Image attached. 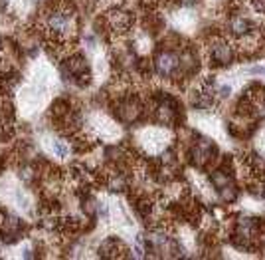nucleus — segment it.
Listing matches in <instances>:
<instances>
[{
  "mask_svg": "<svg viewBox=\"0 0 265 260\" xmlns=\"http://www.w3.org/2000/svg\"><path fill=\"white\" fill-rule=\"evenodd\" d=\"M72 14L63 12V10H56L48 18V30L54 36H68L72 32Z\"/></svg>",
  "mask_w": 265,
  "mask_h": 260,
  "instance_id": "1",
  "label": "nucleus"
},
{
  "mask_svg": "<svg viewBox=\"0 0 265 260\" xmlns=\"http://www.w3.org/2000/svg\"><path fill=\"white\" fill-rule=\"evenodd\" d=\"M141 115V104L137 97H127L117 104V117L125 123H132Z\"/></svg>",
  "mask_w": 265,
  "mask_h": 260,
  "instance_id": "2",
  "label": "nucleus"
},
{
  "mask_svg": "<svg viewBox=\"0 0 265 260\" xmlns=\"http://www.w3.org/2000/svg\"><path fill=\"white\" fill-rule=\"evenodd\" d=\"M154 70L161 77H170L178 70V56L174 52H161L154 60Z\"/></svg>",
  "mask_w": 265,
  "mask_h": 260,
  "instance_id": "3",
  "label": "nucleus"
},
{
  "mask_svg": "<svg viewBox=\"0 0 265 260\" xmlns=\"http://www.w3.org/2000/svg\"><path fill=\"white\" fill-rule=\"evenodd\" d=\"M212 153H214V145L204 139L202 143H198L196 147H194V151H192V157H194V163L198 165V167H202V165H206L208 161L212 159Z\"/></svg>",
  "mask_w": 265,
  "mask_h": 260,
  "instance_id": "4",
  "label": "nucleus"
},
{
  "mask_svg": "<svg viewBox=\"0 0 265 260\" xmlns=\"http://www.w3.org/2000/svg\"><path fill=\"white\" fill-rule=\"evenodd\" d=\"M232 58H234V52H232V46L228 42H216L212 46V60L216 62V64L226 66V64L232 62Z\"/></svg>",
  "mask_w": 265,
  "mask_h": 260,
  "instance_id": "5",
  "label": "nucleus"
},
{
  "mask_svg": "<svg viewBox=\"0 0 265 260\" xmlns=\"http://www.w3.org/2000/svg\"><path fill=\"white\" fill-rule=\"evenodd\" d=\"M70 72V76H75V77H89L85 76V72H87V62L83 60L81 56H74V58H70L68 64H65V74Z\"/></svg>",
  "mask_w": 265,
  "mask_h": 260,
  "instance_id": "6",
  "label": "nucleus"
},
{
  "mask_svg": "<svg viewBox=\"0 0 265 260\" xmlns=\"http://www.w3.org/2000/svg\"><path fill=\"white\" fill-rule=\"evenodd\" d=\"M123 248V245H121V241H117V238H107L103 245L99 246V254L101 256H111V258H115V256H119V250Z\"/></svg>",
  "mask_w": 265,
  "mask_h": 260,
  "instance_id": "7",
  "label": "nucleus"
},
{
  "mask_svg": "<svg viewBox=\"0 0 265 260\" xmlns=\"http://www.w3.org/2000/svg\"><path fill=\"white\" fill-rule=\"evenodd\" d=\"M230 30L234 32L236 36H248L251 32L250 20H246V18H234V20L230 22Z\"/></svg>",
  "mask_w": 265,
  "mask_h": 260,
  "instance_id": "8",
  "label": "nucleus"
},
{
  "mask_svg": "<svg viewBox=\"0 0 265 260\" xmlns=\"http://www.w3.org/2000/svg\"><path fill=\"white\" fill-rule=\"evenodd\" d=\"M109 189H111L113 193H121V191H125V189H127V181H125V177H123V175H115V177H111V179H109Z\"/></svg>",
  "mask_w": 265,
  "mask_h": 260,
  "instance_id": "9",
  "label": "nucleus"
},
{
  "mask_svg": "<svg viewBox=\"0 0 265 260\" xmlns=\"http://www.w3.org/2000/svg\"><path fill=\"white\" fill-rule=\"evenodd\" d=\"M212 185L216 187V189H222V187H226V185H230V177L226 175V173H222V171H216V173H212Z\"/></svg>",
  "mask_w": 265,
  "mask_h": 260,
  "instance_id": "10",
  "label": "nucleus"
},
{
  "mask_svg": "<svg viewBox=\"0 0 265 260\" xmlns=\"http://www.w3.org/2000/svg\"><path fill=\"white\" fill-rule=\"evenodd\" d=\"M222 191V199L224 201H228V203H232V201H236L237 197V191L232 187V185H226V187H222L220 189Z\"/></svg>",
  "mask_w": 265,
  "mask_h": 260,
  "instance_id": "11",
  "label": "nucleus"
},
{
  "mask_svg": "<svg viewBox=\"0 0 265 260\" xmlns=\"http://www.w3.org/2000/svg\"><path fill=\"white\" fill-rule=\"evenodd\" d=\"M52 147H54V151H56L58 157H68V147H65L61 141H54V145H52Z\"/></svg>",
  "mask_w": 265,
  "mask_h": 260,
  "instance_id": "12",
  "label": "nucleus"
},
{
  "mask_svg": "<svg viewBox=\"0 0 265 260\" xmlns=\"http://www.w3.org/2000/svg\"><path fill=\"white\" fill-rule=\"evenodd\" d=\"M248 72H250V74H257V76H265V68H263V66H253V68H250Z\"/></svg>",
  "mask_w": 265,
  "mask_h": 260,
  "instance_id": "13",
  "label": "nucleus"
},
{
  "mask_svg": "<svg viewBox=\"0 0 265 260\" xmlns=\"http://www.w3.org/2000/svg\"><path fill=\"white\" fill-rule=\"evenodd\" d=\"M230 92H232V90H230V86H224V88L220 90V95H222V97H228V95H230Z\"/></svg>",
  "mask_w": 265,
  "mask_h": 260,
  "instance_id": "14",
  "label": "nucleus"
},
{
  "mask_svg": "<svg viewBox=\"0 0 265 260\" xmlns=\"http://www.w3.org/2000/svg\"><path fill=\"white\" fill-rule=\"evenodd\" d=\"M178 2H180V4H184V6H190V4H194L196 0H178Z\"/></svg>",
  "mask_w": 265,
  "mask_h": 260,
  "instance_id": "15",
  "label": "nucleus"
},
{
  "mask_svg": "<svg viewBox=\"0 0 265 260\" xmlns=\"http://www.w3.org/2000/svg\"><path fill=\"white\" fill-rule=\"evenodd\" d=\"M2 169H4V163H2V159H0V173H2Z\"/></svg>",
  "mask_w": 265,
  "mask_h": 260,
  "instance_id": "16",
  "label": "nucleus"
},
{
  "mask_svg": "<svg viewBox=\"0 0 265 260\" xmlns=\"http://www.w3.org/2000/svg\"><path fill=\"white\" fill-rule=\"evenodd\" d=\"M0 50H2V42H0Z\"/></svg>",
  "mask_w": 265,
  "mask_h": 260,
  "instance_id": "17",
  "label": "nucleus"
}]
</instances>
